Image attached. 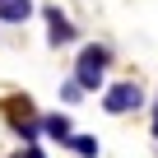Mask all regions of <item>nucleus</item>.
Wrapping results in <instances>:
<instances>
[{
  "mask_svg": "<svg viewBox=\"0 0 158 158\" xmlns=\"http://www.w3.org/2000/svg\"><path fill=\"white\" fill-rule=\"evenodd\" d=\"M60 98H65V102H79V84H74V79H65V89H60Z\"/></svg>",
  "mask_w": 158,
  "mask_h": 158,
  "instance_id": "obj_7",
  "label": "nucleus"
},
{
  "mask_svg": "<svg viewBox=\"0 0 158 158\" xmlns=\"http://www.w3.org/2000/svg\"><path fill=\"white\" fill-rule=\"evenodd\" d=\"M139 102H144L139 84H112V89H107V98H102V107H107L112 116H121V112H135Z\"/></svg>",
  "mask_w": 158,
  "mask_h": 158,
  "instance_id": "obj_2",
  "label": "nucleus"
},
{
  "mask_svg": "<svg viewBox=\"0 0 158 158\" xmlns=\"http://www.w3.org/2000/svg\"><path fill=\"white\" fill-rule=\"evenodd\" d=\"M19 158H42V149H33V144H28V149H23Z\"/></svg>",
  "mask_w": 158,
  "mask_h": 158,
  "instance_id": "obj_8",
  "label": "nucleus"
},
{
  "mask_svg": "<svg viewBox=\"0 0 158 158\" xmlns=\"http://www.w3.org/2000/svg\"><path fill=\"white\" fill-rule=\"evenodd\" d=\"M153 135H158V112H153Z\"/></svg>",
  "mask_w": 158,
  "mask_h": 158,
  "instance_id": "obj_9",
  "label": "nucleus"
},
{
  "mask_svg": "<svg viewBox=\"0 0 158 158\" xmlns=\"http://www.w3.org/2000/svg\"><path fill=\"white\" fill-rule=\"evenodd\" d=\"M33 14V0H0V19H10V23H23Z\"/></svg>",
  "mask_w": 158,
  "mask_h": 158,
  "instance_id": "obj_5",
  "label": "nucleus"
},
{
  "mask_svg": "<svg viewBox=\"0 0 158 158\" xmlns=\"http://www.w3.org/2000/svg\"><path fill=\"white\" fill-rule=\"evenodd\" d=\"M42 130L51 135V139H60V144H70V116H60V112H51V116H42Z\"/></svg>",
  "mask_w": 158,
  "mask_h": 158,
  "instance_id": "obj_4",
  "label": "nucleus"
},
{
  "mask_svg": "<svg viewBox=\"0 0 158 158\" xmlns=\"http://www.w3.org/2000/svg\"><path fill=\"white\" fill-rule=\"evenodd\" d=\"M70 149H74L79 158H98V139H93V135H70Z\"/></svg>",
  "mask_w": 158,
  "mask_h": 158,
  "instance_id": "obj_6",
  "label": "nucleus"
},
{
  "mask_svg": "<svg viewBox=\"0 0 158 158\" xmlns=\"http://www.w3.org/2000/svg\"><path fill=\"white\" fill-rule=\"evenodd\" d=\"M47 23H51V28H47V42H51V47H60V42H74V37H79V28H74L56 5H47Z\"/></svg>",
  "mask_w": 158,
  "mask_h": 158,
  "instance_id": "obj_3",
  "label": "nucleus"
},
{
  "mask_svg": "<svg viewBox=\"0 0 158 158\" xmlns=\"http://www.w3.org/2000/svg\"><path fill=\"white\" fill-rule=\"evenodd\" d=\"M107 60H112L107 47H84V51H79V65H74V84H79V89H102Z\"/></svg>",
  "mask_w": 158,
  "mask_h": 158,
  "instance_id": "obj_1",
  "label": "nucleus"
}]
</instances>
